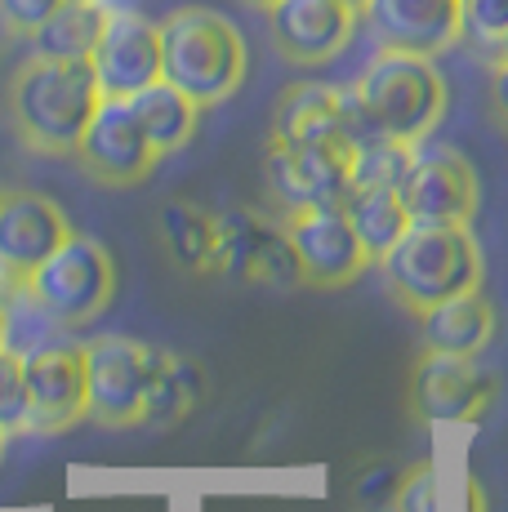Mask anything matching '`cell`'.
I'll return each mask as SVG.
<instances>
[{
  "label": "cell",
  "mask_w": 508,
  "mask_h": 512,
  "mask_svg": "<svg viewBox=\"0 0 508 512\" xmlns=\"http://www.w3.org/2000/svg\"><path fill=\"white\" fill-rule=\"evenodd\" d=\"M99 103V76L85 58L32 54L9 85V121H14V134L23 139V147H32L36 156H67L72 161Z\"/></svg>",
  "instance_id": "6da1fadb"
},
{
  "label": "cell",
  "mask_w": 508,
  "mask_h": 512,
  "mask_svg": "<svg viewBox=\"0 0 508 512\" xmlns=\"http://www.w3.org/2000/svg\"><path fill=\"white\" fill-rule=\"evenodd\" d=\"M250 72V49L228 14L183 5L161 18V81L183 90L192 103L214 107L241 90Z\"/></svg>",
  "instance_id": "7a4b0ae2"
},
{
  "label": "cell",
  "mask_w": 508,
  "mask_h": 512,
  "mask_svg": "<svg viewBox=\"0 0 508 512\" xmlns=\"http://www.w3.org/2000/svg\"><path fill=\"white\" fill-rule=\"evenodd\" d=\"M353 98L375 134L424 143L446 116V76L424 54L375 49V58L353 81Z\"/></svg>",
  "instance_id": "3957f363"
},
{
  "label": "cell",
  "mask_w": 508,
  "mask_h": 512,
  "mask_svg": "<svg viewBox=\"0 0 508 512\" xmlns=\"http://www.w3.org/2000/svg\"><path fill=\"white\" fill-rule=\"evenodd\" d=\"M393 299L419 317L442 299L482 285V250L468 228H424L410 223L406 236L375 263Z\"/></svg>",
  "instance_id": "277c9868"
},
{
  "label": "cell",
  "mask_w": 508,
  "mask_h": 512,
  "mask_svg": "<svg viewBox=\"0 0 508 512\" xmlns=\"http://www.w3.org/2000/svg\"><path fill=\"white\" fill-rule=\"evenodd\" d=\"M81 352L90 419L103 428H139L148 419V397L165 352L139 339H121V334H99L81 343Z\"/></svg>",
  "instance_id": "5b68a950"
},
{
  "label": "cell",
  "mask_w": 508,
  "mask_h": 512,
  "mask_svg": "<svg viewBox=\"0 0 508 512\" xmlns=\"http://www.w3.org/2000/svg\"><path fill=\"white\" fill-rule=\"evenodd\" d=\"M27 281H32L41 303L67 330H81L112 308L116 259L107 254L103 241H94V236H85V232H72Z\"/></svg>",
  "instance_id": "8992f818"
},
{
  "label": "cell",
  "mask_w": 508,
  "mask_h": 512,
  "mask_svg": "<svg viewBox=\"0 0 508 512\" xmlns=\"http://www.w3.org/2000/svg\"><path fill=\"white\" fill-rule=\"evenodd\" d=\"M397 196H402L410 223L468 228L477 214V170L455 147H437L424 139L415 143V156H410V170L397 187Z\"/></svg>",
  "instance_id": "52a82bcc"
},
{
  "label": "cell",
  "mask_w": 508,
  "mask_h": 512,
  "mask_svg": "<svg viewBox=\"0 0 508 512\" xmlns=\"http://www.w3.org/2000/svg\"><path fill=\"white\" fill-rule=\"evenodd\" d=\"M361 139H375V130H370V121L361 116L353 90L321 85V81H299L277 98V112H272V143L357 147Z\"/></svg>",
  "instance_id": "ba28073f"
},
{
  "label": "cell",
  "mask_w": 508,
  "mask_h": 512,
  "mask_svg": "<svg viewBox=\"0 0 508 512\" xmlns=\"http://www.w3.org/2000/svg\"><path fill=\"white\" fill-rule=\"evenodd\" d=\"M281 228H286L290 245H295L299 272L304 285L317 290H339V285H353L366 268L375 263L361 250L353 223H348L344 205H312V210H286L281 214Z\"/></svg>",
  "instance_id": "9c48e42d"
},
{
  "label": "cell",
  "mask_w": 508,
  "mask_h": 512,
  "mask_svg": "<svg viewBox=\"0 0 508 512\" xmlns=\"http://www.w3.org/2000/svg\"><path fill=\"white\" fill-rule=\"evenodd\" d=\"M85 170V179L103 183V187H134L156 170V147L143 134L139 116H134L130 98H103L94 121L85 125L81 147L72 156Z\"/></svg>",
  "instance_id": "30bf717a"
},
{
  "label": "cell",
  "mask_w": 508,
  "mask_h": 512,
  "mask_svg": "<svg viewBox=\"0 0 508 512\" xmlns=\"http://www.w3.org/2000/svg\"><path fill=\"white\" fill-rule=\"evenodd\" d=\"M219 223V259H214V272H228L237 281H259V285H304V272H299L295 245L281 223L263 219L254 210H223L214 214Z\"/></svg>",
  "instance_id": "8fae6325"
},
{
  "label": "cell",
  "mask_w": 508,
  "mask_h": 512,
  "mask_svg": "<svg viewBox=\"0 0 508 512\" xmlns=\"http://www.w3.org/2000/svg\"><path fill=\"white\" fill-rule=\"evenodd\" d=\"M277 54L295 67L335 63L357 36L361 14L344 0H277L263 9Z\"/></svg>",
  "instance_id": "7c38bea8"
},
{
  "label": "cell",
  "mask_w": 508,
  "mask_h": 512,
  "mask_svg": "<svg viewBox=\"0 0 508 512\" xmlns=\"http://www.w3.org/2000/svg\"><path fill=\"white\" fill-rule=\"evenodd\" d=\"M348 156L353 147H286L268 143V192L281 201V210H312V205H344L353 196L348 179Z\"/></svg>",
  "instance_id": "4fadbf2b"
},
{
  "label": "cell",
  "mask_w": 508,
  "mask_h": 512,
  "mask_svg": "<svg viewBox=\"0 0 508 512\" xmlns=\"http://www.w3.org/2000/svg\"><path fill=\"white\" fill-rule=\"evenodd\" d=\"M27 366V397H32V432H67L81 419H90V392H85V352L81 343L58 339L50 348L32 352Z\"/></svg>",
  "instance_id": "5bb4252c"
},
{
  "label": "cell",
  "mask_w": 508,
  "mask_h": 512,
  "mask_svg": "<svg viewBox=\"0 0 508 512\" xmlns=\"http://www.w3.org/2000/svg\"><path fill=\"white\" fill-rule=\"evenodd\" d=\"M103 98H134L161 81V23L148 14H107V27L90 54Z\"/></svg>",
  "instance_id": "9a60e30c"
},
{
  "label": "cell",
  "mask_w": 508,
  "mask_h": 512,
  "mask_svg": "<svg viewBox=\"0 0 508 512\" xmlns=\"http://www.w3.org/2000/svg\"><path fill=\"white\" fill-rule=\"evenodd\" d=\"M410 401L424 419L442 423H473L491 410L495 401V374L477 366V357H446V352H424L410 379Z\"/></svg>",
  "instance_id": "2e32d148"
},
{
  "label": "cell",
  "mask_w": 508,
  "mask_h": 512,
  "mask_svg": "<svg viewBox=\"0 0 508 512\" xmlns=\"http://www.w3.org/2000/svg\"><path fill=\"white\" fill-rule=\"evenodd\" d=\"M72 232L76 228L63 205L45 192H27V187L0 192V268L5 272L32 277Z\"/></svg>",
  "instance_id": "e0dca14e"
},
{
  "label": "cell",
  "mask_w": 508,
  "mask_h": 512,
  "mask_svg": "<svg viewBox=\"0 0 508 512\" xmlns=\"http://www.w3.org/2000/svg\"><path fill=\"white\" fill-rule=\"evenodd\" d=\"M361 18L379 49L437 58L459 45V0H366Z\"/></svg>",
  "instance_id": "ac0fdd59"
},
{
  "label": "cell",
  "mask_w": 508,
  "mask_h": 512,
  "mask_svg": "<svg viewBox=\"0 0 508 512\" xmlns=\"http://www.w3.org/2000/svg\"><path fill=\"white\" fill-rule=\"evenodd\" d=\"M419 343L424 352H446V357H477L495 339V308L477 290H464L455 299H442L419 312Z\"/></svg>",
  "instance_id": "d6986e66"
},
{
  "label": "cell",
  "mask_w": 508,
  "mask_h": 512,
  "mask_svg": "<svg viewBox=\"0 0 508 512\" xmlns=\"http://www.w3.org/2000/svg\"><path fill=\"white\" fill-rule=\"evenodd\" d=\"M0 317H5V339H0V348L23 361L67 334V326L45 308L41 294L32 290V281L18 277V272H5V268H0Z\"/></svg>",
  "instance_id": "ffe728a7"
},
{
  "label": "cell",
  "mask_w": 508,
  "mask_h": 512,
  "mask_svg": "<svg viewBox=\"0 0 508 512\" xmlns=\"http://www.w3.org/2000/svg\"><path fill=\"white\" fill-rule=\"evenodd\" d=\"M134 116H139L143 134H148V143L156 147V156H174L183 152V147L192 143V134H197L201 125V103H192L183 90H174L170 81H152L148 90H139L130 98Z\"/></svg>",
  "instance_id": "44dd1931"
},
{
  "label": "cell",
  "mask_w": 508,
  "mask_h": 512,
  "mask_svg": "<svg viewBox=\"0 0 508 512\" xmlns=\"http://www.w3.org/2000/svg\"><path fill=\"white\" fill-rule=\"evenodd\" d=\"M344 214H348V223H353V232H357L370 263L384 259L410 228V214L393 187H353V196L344 201Z\"/></svg>",
  "instance_id": "7402d4cb"
},
{
  "label": "cell",
  "mask_w": 508,
  "mask_h": 512,
  "mask_svg": "<svg viewBox=\"0 0 508 512\" xmlns=\"http://www.w3.org/2000/svg\"><path fill=\"white\" fill-rule=\"evenodd\" d=\"M161 241H165L170 259L179 263L183 272H197V277L214 272V259H219V223H214V214H205L201 205L165 201Z\"/></svg>",
  "instance_id": "603a6c76"
},
{
  "label": "cell",
  "mask_w": 508,
  "mask_h": 512,
  "mask_svg": "<svg viewBox=\"0 0 508 512\" xmlns=\"http://www.w3.org/2000/svg\"><path fill=\"white\" fill-rule=\"evenodd\" d=\"M103 27H107V9L99 0H67L50 23L32 36V45L41 58H85L90 63Z\"/></svg>",
  "instance_id": "cb8c5ba5"
},
{
  "label": "cell",
  "mask_w": 508,
  "mask_h": 512,
  "mask_svg": "<svg viewBox=\"0 0 508 512\" xmlns=\"http://www.w3.org/2000/svg\"><path fill=\"white\" fill-rule=\"evenodd\" d=\"M201 392H205V374H201L197 361L165 352L161 370H156V383H152V397H148V419H143V423L170 428V423H179L183 415H192V410H197Z\"/></svg>",
  "instance_id": "d4e9b609"
},
{
  "label": "cell",
  "mask_w": 508,
  "mask_h": 512,
  "mask_svg": "<svg viewBox=\"0 0 508 512\" xmlns=\"http://www.w3.org/2000/svg\"><path fill=\"white\" fill-rule=\"evenodd\" d=\"M410 156H415V143L388 139V134H375V139H361L348 156V179L353 187H402Z\"/></svg>",
  "instance_id": "484cf974"
},
{
  "label": "cell",
  "mask_w": 508,
  "mask_h": 512,
  "mask_svg": "<svg viewBox=\"0 0 508 512\" xmlns=\"http://www.w3.org/2000/svg\"><path fill=\"white\" fill-rule=\"evenodd\" d=\"M508 36V0H459V45L491 58Z\"/></svg>",
  "instance_id": "4316f807"
},
{
  "label": "cell",
  "mask_w": 508,
  "mask_h": 512,
  "mask_svg": "<svg viewBox=\"0 0 508 512\" xmlns=\"http://www.w3.org/2000/svg\"><path fill=\"white\" fill-rule=\"evenodd\" d=\"M27 419H32L27 366H23V357L0 348V432H5V437H18V432H27Z\"/></svg>",
  "instance_id": "83f0119b"
},
{
  "label": "cell",
  "mask_w": 508,
  "mask_h": 512,
  "mask_svg": "<svg viewBox=\"0 0 508 512\" xmlns=\"http://www.w3.org/2000/svg\"><path fill=\"white\" fill-rule=\"evenodd\" d=\"M67 0H0V23L14 36H36Z\"/></svg>",
  "instance_id": "f1b7e54d"
},
{
  "label": "cell",
  "mask_w": 508,
  "mask_h": 512,
  "mask_svg": "<svg viewBox=\"0 0 508 512\" xmlns=\"http://www.w3.org/2000/svg\"><path fill=\"white\" fill-rule=\"evenodd\" d=\"M393 512H437V477H433V464H419V468L406 472L402 486H397Z\"/></svg>",
  "instance_id": "f546056e"
},
{
  "label": "cell",
  "mask_w": 508,
  "mask_h": 512,
  "mask_svg": "<svg viewBox=\"0 0 508 512\" xmlns=\"http://www.w3.org/2000/svg\"><path fill=\"white\" fill-rule=\"evenodd\" d=\"M491 112H495V121L508 130V58L491 63Z\"/></svg>",
  "instance_id": "4dcf8cb0"
},
{
  "label": "cell",
  "mask_w": 508,
  "mask_h": 512,
  "mask_svg": "<svg viewBox=\"0 0 508 512\" xmlns=\"http://www.w3.org/2000/svg\"><path fill=\"white\" fill-rule=\"evenodd\" d=\"M107 14H143V0H99Z\"/></svg>",
  "instance_id": "1f68e13d"
},
{
  "label": "cell",
  "mask_w": 508,
  "mask_h": 512,
  "mask_svg": "<svg viewBox=\"0 0 508 512\" xmlns=\"http://www.w3.org/2000/svg\"><path fill=\"white\" fill-rule=\"evenodd\" d=\"M246 5H254V9H268V5H277V0H246Z\"/></svg>",
  "instance_id": "d6a6232c"
},
{
  "label": "cell",
  "mask_w": 508,
  "mask_h": 512,
  "mask_svg": "<svg viewBox=\"0 0 508 512\" xmlns=\"http://www.w3.org/2000/svg\"><path fill=\"white\" fill-rule=\"evenodd\" d=\"M500 58H508V36L500 41V54H495V63H500Z\"/></svg>",
  "instance_id": "836d02e7"
},
{
  "label": "cell",
  "mask_w": 508,
  "mask_h": 512,
  "mask_svg": "<svg viewBox=\"0 0 508 512\" xmlns=\"http://www.w3.org/2000/svg\"><path fill=\"white\" fill-rule=\"evenodd\" d=\"M344 5H353V9H357V14H361V5H366V0H344Z\"/></svg>",
  "instance_id": "e575fe53"
},
{
  "label": "cell",
  "mask_w": 508,
  "mask_h": 512,
  "mask_svg": "<svg viewBox=\"0 0 508 512\" xmlns=\"http://www.w3.org/2000/svg\"><path fill=\"white\" fill-rule=\"evenodd\" d=\"M0 339H5V317H0Z\"/></svg>",
  "instance_id": "d590c367"
}]
</instances>
